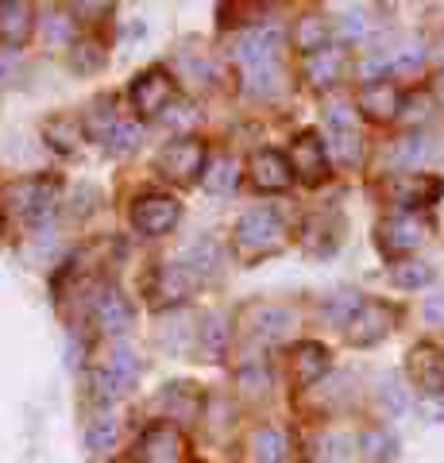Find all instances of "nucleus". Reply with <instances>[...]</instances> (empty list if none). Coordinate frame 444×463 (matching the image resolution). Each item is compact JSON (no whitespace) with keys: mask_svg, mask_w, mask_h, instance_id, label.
<instances>
[{"mask_svg":"<svg viewBox=\"0 0 444 463\" xmlns=\"http://www.w3.org/2000/svg\"><path fill=\"white\" fill-rule=\"evenodd\" d=\"M117 437H120V421L117 417H109V413L93 417L90 429H85V444H90L93 456H109L112 448H117Z\"/></svg>","mask_w":444,"mask_h":463,"instance_id":"19","label":"nucleus"},{"mask_svg":"<svg viewBox=\"0 0 444 463\" xmlns=\"http://www.w3.org/2000/svg\"><path fill=\"white\" fill-rule=\"evenodd\" d=\"M394 321H398L394 306H386V301H364V309L352 321V344H360V347L379 344L394 328Z\"/></svg>","mask_w":444,"mask_h":463,"instance_id":"8","label":"nucleus"},{"mask_svg":"<svg viewBox=\"0 0 444 463\" xmlns=\"http://www.w3.org/2000/svg\"><path fill=\"white\" fill-rule=\"evenodd\" d=\"M251 448H255V463H282L286 440H282L279 429H260L255 432V440H251Z\"/></svg>","mask_w":444,"mask_h":463,"instance_id":"24","label":"nucleus"},{"mask_svg":"<svg viewBox=\"0 0 444 463\" xmlns=\"http://www.w3.org/2000/svg\"><path fill=\"white\" fill-rule=\"evenodd\" d=\"M294 166H298V174H302L309 185L325 182V174H328V151H325V143L313 136V132L298 136V143H294Z\"/></svg>","mask_w":444,"mask_h":463,"instance_id":"13","label":"nucleus"},{"mask_svg":"<svg viewBox=\"0 0 444 463\" xmlns=\"http://www.w3.org/2000/svg\"><path fill=\"white\" fill-rule=\"evenodd\" d=\"M340 27H344V35H352V39H355V35H364V32H367V20L360 16V12H348Z\"/></svg>","mask_w":444,"mask_h":463,"instance_id":"29","label":"nucleus"},{"mask_svg":"<svg viewBox=\"0 0 444 463\" xmlns=\"http://www.w3.org/2000/svg\"><path fill=\"white\" fill-rule=\"evenodd\" d=\"M440 190H444L440 182H425V178H421V182H410L406 190H398V194H402V201L413 209V205H429V201H433Z\"/></svg>","mask_w":444,"mask_h":463,"instance_id":"27","label":"nucleus"},{"mask_svg":"<svg viewBox=\"0 0 444 463\" xmlns=\"http://www.w3.org/2000/svg\"><path fill=\"white\" fill-rule=\"evenodd\" d=\"M170 100H175V81H170L163 70H147V74H139L136 85H132V105L136 112L143 116H159Z\"/></svg>","mask_w":444,"mask_h":463,"instance_id":"9","label":"nucleus"},{"mask_svg":"<svg viewBox=\"0 0 444 463\" xmlns=\"http://www.w3.org/2000/svg\"><path fill=\"white\" fill-rule=\"evenodd\" d=\"M325 124L333 132V151L340 155V163H348V166L360 163V128H355V116L344 105H336V109H328Z\"/></svg>","mask_w":444,"mask_h":463,"instance_id":"11","label":"nucleus"},{"mask_svg":"<svg viewBox=\"0 0 444 463\" xmlns=\"http://www.w3.org/2000/svg\"><path fill=\"white\" fill-rule=\"evenodd\" d=\"M159 286H163V298H185L197 286V274H190V267H163Z\"/></svg>","mask_w":444,"mask_h":463,"instance_id":"23","label":"nucleus"},{"mask_svg":"<svg viewBox=\"0 0 444 463\" xmlns=\"http://www.w3.org/2000/svg\"><path fill=\"white\" fill-rule=\"evenodd\" d=\"M425 236H429V221L418 213H410V209L379 221V248L386 255H406L413 248H421Z\"/></svg>","mask_w":444,"mask_h":463,"instance_id":"2","label":"nucleus"},{"mask_svg":"<svg viewBox=\"0 0 444 463\" xmlns=\"http://www.w3.org/2000/svg\"><path fill=\"white\" fill-rule=\"evenodd\" d=\"M425 321L444 325V294H433V298L425 301Z\"/></svg>","mask_w":444,"mask_h":463,"instance_id":"28","label":"nucleus"},{"mask_svg":"<svg viewBox=\"0 0 444 463\" xmlns=\"http://www.w3.org/2000/svg\"><path fill=\"white\" fill-rule=\"evenodd\" d=\"M139 379V359L132 352H112L101 367L93 371V386H97V398H117L124 394L128 386H132Z\"/></svg>","mask_w":444,"mask_h":463,"instance_id":"5","label":"nucleus"},{"mask_svg":"<svg viewBox=\"0 0 444 463\" xmlns=\"http://www.w3.org/2000/svg\"><path fill=\"white\" fill-rule=\"evenodd\" d=\"M364 452H367L371 463H391L394 452H398L394 432H386V429H371V432H364Z\"/></svg>","mask_w":444,"mask_h":463,"instance_id":"22","label":"nucleus"},{"mask_svg":"<svg viewBox=\"0 0 444 463\" xmlns=\"http://www.w3.org/2000/svg\"><path fill=\"white\" fill-rule=\"evenodd\" d=\"M328 35H333V32H328V24L321 20V16H306L302 24H298V47H302L306 51V58L309 54H321V51H328Z\"/></svg>","mask_w":444,"mask_h":463,"instance_id":"21","label":"nucleus"},{"mask_svg":"<svg viewBox=\"0 0 444 463\" xmlns=\"http://www.w3.org/2000/svg\"><path fill=\"white\" fill-rule=\"evenodd\" d=\"M205 147L197 139H175L159 155V174L170 182H194V174H205Z\"/></svg>","mask_w":444,"mask_h":463,"instance_id":"3","label":"nucleus"},{"mask_svg":"<svg viewBox=\"0 0 444 463\" xmlns=\"http://www.w3.org/2000/svg\"><path fill=\"white\" fill-rule=\"evenodd\" d=\"M93 313H97V321H101V328L112 332V336H124V332L132 328V306H128V301L120 298V289H112V286L101 289Z\"/></svg>","mask_w":444,"mask_h":463,"instance_id":"14","label":"nucleus"},{"mask_svg":"<svg viewBox=\"0 0 444 463\" xmlns=\"http://www.w3.org/2000/svg\"><path fill=\"white\" fill-rule=\"evenodd\" d=\"M139 463H182L185 459V440L175 425H151L136 444Z\"/></svg>","mask_w":444,"mask_h":463,"instance_id":"4","label":"nucleus"},{"mask_svg":"<svg viewBox=\"0 0 444 463\" xmlns=\"http://www.w3.org/2000/svg\"><path fill=\"white\" fill-rule=\"evenodd\" d=\"M391 282L402 286V289H418L425 282H433V267L429 263H402V267L391 270Z\"/></svg>","mask_w":444,"mask_h":463,"instance_id":"26","label":"nucleus"},{"mask_svg":"<svg viewBox=\"0 0 444 463\" xmlns=\"http://www.w3.org/2000/svg\"><path fill=\"white\" fill-rule=\"evenodd\" d=\"M251 182L260 185V190H286V185L294 182V170H290V163H286V155H279V151H255L251 155Z\"/></svg>","mask_w":444,"mask_h":463,"instance_id":"12","label":"nucleus"},{"mask_svg":"<svg viewBox=\"0 0 444 463\" xmlns=\"http://www.w3.org/2000/svg\"><path fill=\"white\" fill-rule=\"evenodd\" d=\"M360 309H364L360 294L344 289V294H336V298L325 306V317H328V321H336V325H352V321H355V313H360Z\"/></svg>","mask_w":444,"mask_h":463,"instance_id":"25","label":"nucleus"},{"mask_svg":"<svg viewBox=\"0 0 444 463\" xmlns=\"http://www.w3.org/2000/svg\"><path fill=\"white\" fill-rule=\"evenodd\" d=\"M32 32V8L24 5H0V39L8 43V47H20Z\"/></svg>","mask_w":444,"mask_h":463,"instance_id":"18","label":"nucleus"},{"mask_svg":"<svg viewBox=\"0 0 444 463\" xmlns=\"http://www.w3.org/2000/svg\"><path fill=\"white\" fill-rule=\"evenodd\" d=\"M279 243H282V216L275 209H251L236 221V251L248 263L279 251Z\"/></svg>","mask_w":444,"mask_h":463,"instance_id":"1","label":"nucleus"},{"mask_svg":"<svg viewBox=\"0 0 444 463\" xmlns=\"http://www.w3.org/2000/svg\"><path fill=\"white\" fill-rule=\"evenodd\" d=\"M240 182V163L232 155H213L205 163V185L213 194H228Z\"/></svg>","mask_w":444,"mask_h":463,"instance_id":"20","label":"nucleus"},{"mask_svg":"<svg viewBox=\"0 0 444 463\" xmlns=\"http://www.w3.org/2000/svg\"><path fill=\"white\" fill-rule=\"evenodd\" d=\"M282 35L275 32V27H251V32H243L240 43H236V58L243 62V70H267L270 58H275Z\"/></svg>","mask_w":444,"mask_h":463,"instance_id":"10","label":"nucleus"},{"mask_svg":"<svg viewBox=\"0 0 444 463\" xmlns=\"http://www.w3.org/2000/svg\"><path fill=\"white\" fill-rule=\"evenodd\" d=\"M360 105L367 116H375V120H391V116H398V109H402V93H398L391 81H371L360 97Z\"/></svg>","mask_w":444,"mask_h":463,"instance_id":"16","label":"nucleus"},{"mask_svg":"<svg viewBox=\"0 0 444 463\" xmlns=\"http://www.w3.org/2000/svg\"><path fill=\"white\" fill-rule=\"evenodd\" d=\"M8 78H12V66H8V62H0V90L8 85Z\"/></svg>","mask_w":444,"mask_h":463,"instance_id":"31","label":"nucleus"},{"mask_svg":"<svg viewBox=\"0 0 444 463\" xmlns=\"http://www.w3.org/2000/svg\"><path fill=\"white\" fill-rule=\"evenodd\" d=\"M437 93L444 97V70H440V78H437Z\"/></svg>","mask_w":444,"mask_h":463,"instance_id":"32","label":"nucleus"},{"mask_svg":"<svg viewBox=\"0 0 444 463\" xmlns=\"http://www.w3.org/2000/svg\"><path fill=\"white\" fill-rule=\"evenodd\" d=\"M178 216H182L178 201L159 197V194H147L132 205V224L139 232H147V236H166V232L178 224Z\"/></svg>","mask_w":444,"mask_h":463,"instance_id":"6","label":"nucleus"},{"mask_svg":"<svg viewBox=\"0 0 444 463\" xmlns=\"http://www.w3.org/2000/svg\"><path fill=\"white\" fill-rule=\"evenodd\" d=\"M340 74H344V54L333 51V47L306 58V78H309L313 85H321V90H325V85H336Z\"/></svg>","mask_w":444,"mask_h":463,"instance_id":"17","label":"nucleus"},{"mask_svg":"<svg viewBox=\"0 0 444 463\" xmlns=\"http://www.w3.org/2000/svg\"><path fill=\"white\" fill-rule=\"evenodd\" d=\"M386 410H391V413H402L406 410V394H398V386H386Z\"/></svg>","mask_w":444,"mask_h":463,"instance_id":"30","label":"nucleus"},{"mask_svg":"<svg viewBox=\"0 0 444 463\" xmlns=\"http://www.w3.org/2000/svg\"><path fill=\"white\" fill-rule=\"evenodd\" d=\"M325 371H328V352H325L321 344H302V347H294V355H290V374H294L298 386H309L313 379H321Z\"/></svg>","mask_w":444,"mask_h":463,"instance_id":"15","label":"nucleus"},{"mask_svg":"<svg viewBox=\"0 0 444 463\" xmlns=\"http://www.w3.org/2000/svg\"><path fill=\"white\" fill-rule=\"evenodd\" d=\"M406 371H410V383L425 390V394H444V352L433 344H418L406 359Z\"/></svg>","mask_w":444,"mask_h":463,"instance_id":"7","label":"nucleus"}]
</instances>
